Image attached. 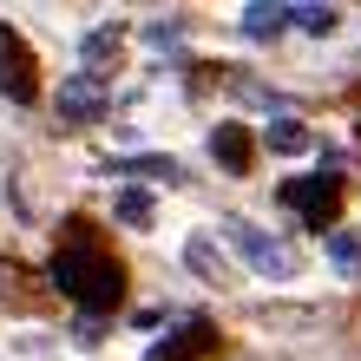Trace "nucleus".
I'll use <instances>...</instances> for the list:
<instances>
[{"instance_id":"3","label":"nucleus","mask_w":361,"mask_h":361,"mask_svg":"<svg viewBox=\"0 0 361 361\" xmlns=\"http://www.w3.org/2000/svg\"><path fill=\"white\" fill-rule=\"evenodd\" d=\"M283 204H289L309 230H329V224H335V210H342V178H335V171L289 178V184H283Z\"/></svg>"},{"instance_id":"4","label":"nucleus","mask_w":361,"mask_h":361,"mask_svg":"<svg viewBox=\"0 0 361 361\" xmlns=\"http://www.w3.org/2000/svg\"><path fill=\"white\" fill-rule=\"evenodd\" d=\"M0 92H7L13 105H33L39 99V66H33L27 39H20L7 20H0Z\"/></svg>"},{"instance_id":"8","label":"nucleus","mask_w":361,"mask_h":361,"mask_svg":"<svg viewBox=\"0 0 361 361\" xmlns=\"http://www.w3.org/2000/svg\"><path fill=\"white\" fill-rule=\"evenodd\" d=\"M263 145H269L276 158H302V152H309L315 138H309V125H302V118H269V132H263Z\"/></svg>"},{"instance_id":"7","label":"nucleus","mask_w":361,"mask_h":361,"mask_svg":"<svg viewBox=\"0 0 361 361\" xmlns=\"http://www.w3.org/2000/svg\"><path fill=\"white\" fill-rule=\"evenodd\" d=\"M210 158H217L224 171H250V158H257L250 125H217V132H210Z\"/></svg>"},{"instance_id":"11","label":"nucleus","mask_w":361,"mask_h":361,"mask_svg":"<svg viewBox=\"0 0 361 361\" xmlns=\"http://www.w3.org/2000/svg\"><path fill=\"white\" fill-rule=\"evenodd\" d=\"M152 210H158L152 190H118V217L125 224H152Z\"/></svg>"},{"instance_id":"10","label":"nucleus","mask_w":361,"mask_h":361,"mask_svg":"<svg viewBox=\"0 0 361 361\" xmlns=\"http://www.w3.org/2000/svg\"><path fill=\"white\" fill-rule=\"evenodd\" d=\"M289 27H302V33H335V7H289Z\"/></svg>"},{"instance_id":"1","label":"nucleus","mask_w":361,"mask_h":361,"mask_svg":"<svg viewBox=\"0 0 361 361\" xmlns=\"http://www.w3.org/2000/svg\"><path fill=\"white\" fill-rule=\"evenodd\" d=\"M53 283L73 295V302H86L92 315L118 309V289H125V269L105 257V250H86V243H66L53 257Z\"/></svg>"},{"instance_id":"9","label":"nucleus","mask_w":361,"mask_h":361,"mask_svg":"<svg viewBox=\"0 0 361 361\" xmlns=\"http://www.w3.org/2000/svg\"><path fill=\"white\" fill-rule=\"evenodd\" d=\"M283 27H289V7H263V0H257V7L237 13V33H243V39H276Z\"/></svg>"},{"instance_id":"12","label":"nucleus","mask_w":361,"mask_h":361,"mask_svg":"<svg viewBox=\"0 0 361 361\" xmlns=\"http://www.w3.org/2000/svg\"><path fill=\"white\" fill-rule=\"evenodd\" d=\"M112 53H118V27H99V33L86 39V66H105Z\"/></svg>"},{"instance_id":"15","label":"nucleus","mask_w":361,"mask_h":361,"mask_svg":"<svg viewBox=\"0 0 361 361\" xmlns=\"http://www.w3.org/2000/svg\"><path fill=\"white\" fill-rule=\"evenodd\" d=\"M184 257H190V263H197V269L210 276V283H217V276H224V263H217V257H210V243H190V250H184Z\"/></svg>"},{"instance_id":"14","label":"nucleus","mask_w":361,"mask_h":361,"mask_svg":"<svg viewBox=\"0 0 361 361\" xmlns=\"http://www.w3.org/2000/svg\"><path fill=\"white\" fill-rule=\"evenodd\" d=\"M329 257H335V269L361 263V237H335V243H329Z\"/></svg>"},{"instance_id":"2","label":"nucleus","mask_w":361,"mask_h":361,"mask_svg":"<svg viewBox=\"0 0 361 361\" xmlns=\"http://www.w3.org/2000/svg\"><path fill=\"white\" fill-rule=\"evenodd\" d=\"M224 243L237 250V263H250L257 276H276V283H283V276H295V250L283 243V237H269L263 224H224Z\"/></svg>"},{"instance_id":"13","label":"nucleus","mask_w":361,"mask_h":361,"mask_svg":"<svg viewBox=\"0 0 361 361\" xmlns=\"http://www.w3.org/2000/svg\"><path fill=\"white\" fill-rule=\"evenodd\" d=\"M138 178H178V158H132Z\"/></svg>"},{"instance_id":"5","label":"nucleus","mask_w":361,"mask_h":361,"mask_svg":"<svg viewBox=\"0 0 361 361\" xmlns=\"http://www.w3.org/2000/svg\"><path fill=\"white\" fill-rule=\"evenodd\" d=\"M99 112H105V79L99 73H79V79L59 86V118H66V125H86Z\"/></svg>"},{"instance_id":"6","label":"nucleus","mask_w":361,"mask_h":361,"mask_svg":"<svg viewBox=\"0 0 361 361\" xmlns=\"http://www.w3.org/2000/svg\"><path fill=\"white\" fill-rule=\"evenodd\" d=\"M210 348H217V329L197 315V322H178L171 335H164V342L152 348V361H197V355H210Z\"/></svg>"}]
</instances>
